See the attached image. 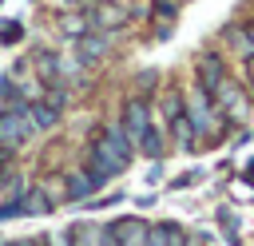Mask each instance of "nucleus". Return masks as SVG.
Instances as JSON below:
<instances>
[{
	"instance_id": "nucleus-1",
	"label": "nucleus",
	"mask_w": 254,
	"mask_h": 246,
	"mask_svg": "<svg viewBox=\"0 0 254 246\" xmlns=\"http://www.w3.org/2000/svg\"><path fill=\"white\" fill-rule=\"evenodd\" d=\"M183 99H187V119H190V127H194V135H198V147H202V139H218V135L226 131V119L218 115L214 99H210L198 83H190V91H187Z\"/></svg>"
},
{
	"instance_id": "nucleus-2",
	"label": "nucleus",
	"mask_w": 254,
	"mask_h": 246,
	"mask_svg": "<svg viewBox=\"0 0 254 246\" xmlns=\"http://www.w3.org/2000/svg\"><path fill=\"white\" fill-rule=\"evenodd\" d=\"M210 99H214V107H218V115L226 119V127L230 123H246V115H250V95H246V87H242V79H234V75H226L214 91H210Z\"/></svg>"
},
{
	"instance_id": "nucleus-3",
	"label": "nucleus",
	"mask_w": 254,
	"mask_h": 246,
	"mask_svg": "<svg viewBox=\"0 0 254 246\" xmlns=\"http://www.w3.org/2000/svg\"><path fill=\"white\" fill-rule=\"evenodd\" d=\"M32 135H40L36 127H32V119H28V107L24 103H16V107H4L0 111V147L4 151H20L24 143H32Z\"/></svg>"
},
{
	"instance_id": "nucleus-4",
	"label": "nucleus",
	"mask_w": 254,
	"mask_h": 246,
	"mask_svg": "<svg viewBox=\"0 0 254 246\" xmlns=\"http://www.w3.org/2000/svg\"><path fill=\"white\" fill-rule=\"evenodd\" d=\"M119 123H123V131L131 135V143H139L143 139V131L155 123V111H151V99L147 95H127L123 99V107H119Z\"/></svg>"
},
{
	"instance_id": "nucleus-5",
	"label": "nucleus",
	"mask_w": 254,
	"mask_h": 246,
	"mask_svg": "<svg viewBox=\"0 0 254 246\" xmlns=\"http://www.w3.org/2000/svg\"><path fill=\"white\" fill-rule=\"evenodd\" d=\"M87 12V24L95 28V32H119V28H127L131 24V4H119V0H99V4H91V8H83Z\"/></svg>"
},
{
	"instance_id": "nucleus-6",
	"label": "nucleus",
	"mask_w": 254,
	"mask_h": 246,
	"mask_svg": "<svg viewBox=\"0 0 254 246\" xmlns=\"http://www.w3.org/2000/svg\"><path fill=\"white\" fill-rule=\"evenodd\" d=\"M226 75H230V67H226V56H222L218 48H206V52L194 56V83H198L206 95H210Z\"/></svg>"
},
{
	"instance_id": "nucleus-7",
	"label": "nucleus",
	"mask_w": 254,
	"mask_h": 246,
	"mask_svg": "<svg viewBox=\"0 0 254 246\" xmlns=\"http://www.w3.org/2000/svg\"><path fill=\"white\" fill-rule=\"evenodd\" d=\"M71 48H75V60L83 63V67H95V63H103L107 56H111V32H83L79 40H71Z\"/></svg>"
},
{
	"instance_id": "nucleus-8",
	"label": "nucleus",
	"mask_w": 254,
	"mask_h": 246,
	"mask_svg": "<svg viewBox=\"0 0 254 246\" xmlns=\"http://www.w3.org/2000/svg\"><path fill=\"white\" fill-rule=\"evenodd\" d=\"M107 230H111L115 246H147V230H151V222L139 218V214H123V218L107 222Z\"/></svg>"
},
{
	"instance_id": "nucleus-9",
	"label": "nucleus",
	"mask_w": 254,
	"mask_h": 246,
	"mask_svg": "<svg viewBox=\"0 0 254 246\" xmlns=\"http://www.w3.org/2000/svg\"><path fill=\"white\" fill-rule=\"evenodd\" d=\"M64 246H99L103 242V222H91V218H79L67 226V234L60 238Z\"/></svg>"
},
{
	"instance_id": "nucleus-10",
	"label": "nucleus",
	"mask_w": 254,
	"mask_h": 246,
	"mask_svg": "<svg viewBox=\"0 0 254 246\" xmlns=\"http://www.w3.org/2000/svg\"><path fill=\"white\" fill-rule=\"evenodd\" d=\"M218 40L238 56V60H246V56H254V48H250V36H246V24H238V20H230L222 32H218Z\"/></svg>"
},
{
	"instance_id": "nucleus-11",
	"label": "nucleus",
	"mask_w": 254,
	"mask_h": 246,
	"mask_svg": "<svg viewBox=\"0 0 254 246\" xmlns=\"http://www.w3.org/2000/svg\"><path fill=\"white\" fill-rule=\"evenodd\" d=\"M87 194H95V183L87 179V171H67L64 175V198L67 202H87Z\"/></svg>"
},
{
	"instance_id": "nucleus-12",
	"label": "nucleus",
	"mask_w": 254,
	"mask_h": 246,
	"mask_svg": "<svg viewBox=\"0 0 254 246\" xmlns=\"http://www.w3.org/2000/svg\"><path fill=\"white\" fill-rule=\"evenodd\" d=\"M24 107H28V119H32L36 131H52V127L60 123V115H64V111H56V107L44 103V99H32V103H24Z\"/></svg>"
},
{
	"instance_id": "nucleus-13",
	"label": "nucleus",
	"mask_w": 254,
	"mask_h": 246,
	"mask_svg": "<svg viewBox=\"0 0 254 246\" xmlns=\"http://www.w3.org/2000/svg\"><path fill=\"white\" fill-rule=\"evenodd\" d=\"M135 151H143L147 159H163V155H167V135H163V127L151 123V127L143 131V139L135 143Z\"/></svg>"
},
{
	"instance_id": "nucleus-14",
	"label": "nucleus",
	"mask_w": 254,
	"mask_h": 246,
	"mask_svg": "<svg viewBox=\"0 0 254 246\" xmlns=\"http://www.w3.org/2000/svg\"><path fill=\"white\" fill-rule=\"evenodd\" d=\"M20 202H24V214H48L56 202L48 198V190L44 186H32V190H24L20 194Z\"/></svg>"
},
{
	"instance_id": "nucleus-15",
	"label": "nucleus",
	"mask_w": 254,
	"mask_h": 246,
	"mask_svg": "<svg viewBox=\"0 0 254 246\" xmlns=\"http://www.w3.org/2000/svg\"><path fill=\"white\" fill-rule=\"evenodd\" d=\"M60 32H64L67 40H79L83 32H91V24H87V12H67V16H60Z\"/></svg>"
},
{
	"instance_id": "nucleus-16",
	"label": "nucleus",
	"mask_w": 254,
	"mask_h": 246,
	"mask_svg": "<svg viewBox=\"0 0 254 246\" xmlns=\"http://www.w3.org/2000/svg\"><path fill=\"white\" fill-rule=\"evenodd\" d=\"M179 8H183V0H151L155 24H175V20H179Z\"/></svg>"
},
{
	"instance_id": "nucleus-17",
	"label": "nucleus",
	"mask_w": 254,
	"mask_h": 246,
	"mask_svg": "<svg viewBox=\"0 0 254 246\" xmlns=\"http://www.w3.org/2000/svg\"><path fill=\"white\" fill-rule=\"evenodd\" d=\"M167 230H171V222H151V230H147V246H167Z\"/></svg>"
},
{
	"instance_id": "nucleus-18",
	"label": "nucleus",
	"mask_w": 254,
	"mask_h": 246,
	"mask_svg": "<svg viewBox=\"0 0 254 246\" xmlns=\"http://www.w3.org/2000/svg\"><path fill=\"white\" fill-rule=\"evenodd\" d=\"M24 214V202L20 198H8V202H0V222H8V218H20Z\"/></svg>"
},
{
	"instance_id": "nucleus-19",
	"label": "nucleus",
	"mask_w": 254,
	"mask_h": 246,
	"mask_svg": "<svg viewBox=\"0 0 254 246\" xmlns=\"http://www.w3.org/2000/svg\"><path fill=\"white\" fill-rule=\"evenodd\" d=\"M242 87H246V95L254 99V56L242 60Z\"/></svg>"
},
{
	"instance_id": "nucleus-20",
	"label": "nucleus",
	"mask_w": 254,
	"mask_h": 246,
	"mask_svg": "<svg viewBox=\"0 0 254 246\" xmlns=\"http://www.w3.org/2000/svg\"><path fill=\"white\" fill-rule=\"evenodd\" d=\"M167 246H190V238H187V230H183L179 222H171V230H167Z\"/></svg>"
},
{
	"instance_id": "nucleus-21",
	"label": "nucleus",
	"mask_w": 254,
	"mask_h": 246,
	"mask_svg": "<svg viewBox=\"0 0 254 246\" xmlns=\"http://www.w3.org/2000/svg\"><path fill=\"white\" fill-rule=\"evenodd\" d=\"M20 36H24V28H20V24H4V28H0V44H16Z\"/></svg>"
},
{
	"instance_id": "nucleus-22",
	"label": "nucleus",
	"mask_w": 254,
	"mask_h": 246,
	"mask_svg": "<svg viewBox=\"0 0 254 246\" xmlns=\"http://www.w3.org/2000/svg\"><path fill=\"white\" fill-rule=\"evenodd\" d=\"M8 175H12V151H4V147H0V183H4Z\"/></svg>"
},
{
	"instance_id": "nucleus-23",
	"label": "nucleus",
	"mask_w": 254,
	"mask_h": 246,
	"mask_svg": "<svg viewBox=\"0 0 254 246\" xmlns=\"http://www.w3.org/2000/svg\"><path fill=\"white\" fill-rule=\"evenodd\" d=\"M32 246H56V238H52V234H36V238H32Z\"/></svg>"
},
{
	"instance_id": "nucleus-24",
	"label": "nucleus",
	"mask_w": 254,
	"mask_h": 246,
	"mask_svg": "<svg viewBox=\"0 0 254 246\" xmlns=\"http://www.w3.org/2000/svg\"><path fill=\"white\" fill-rule=\"evenodd\" d=\"M0 246H32V238H20V242H12V238H4Z\"/></svg>"
},
{
	"instance_id": "nucleus-25",
	"label": "nucleus",
	"mask_w": 254,
	"mask_h": 246,
	"mask_svg": "<svg viewBox=\"0 0 254 246\" xmlns=\"http://www.w3.org/2000/svg\"><path fill=\"white\" fill-rule=\"evenodd\" d=\"M99 246H115V238H111V230H107V226H103V242H99Z\"/></svg>"
},
{
	"instance_id": "nucleus-26",
	"label": "nucleus",
	"mask_w": 254,
	"mask_h": 246,
	"mask_svg": "<svg viewBox=\"0 0 254 246\" xmlns=\"http://www.w3.org/2000/svg\"><path fill=\"white\" fill-rule=\"evenodd\" d=\"M91 4H99V0H79V8H91Z\"/></svg>"
}]
</instances>
